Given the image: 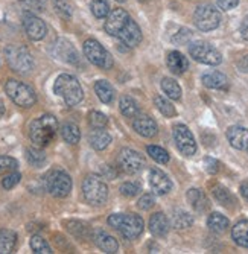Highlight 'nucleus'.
<instances>
[{
	"label": "nucleus",
	"instance_id": "f257e3e1",
	"mask_svg": "<svg viewBox=\"0 0 248 254\" xmlns=\"http://www.w3.org/2000/svg\"><path fill=\"white\" fill-rule=\"evenodd\" d=\"M108 225L116 228L125 239H137L145 228L142 216L136 213H113L108 218Z\"/></svg>",
	"mask_w": 248,
	"mask_h": 254
},
{
	"label": "nucleus",
	"instance_id": "f03ea898",
	"mask_svg": "<svg viewBox=\"0 0 248 254\" xmlns=\"http://www.w3.org/2000/svg\"><path fill=\"white\" fill-rule=\"evenodd\" d=\"M58 129V121L52 114H43L29 125V137L37 146H46L52 142Z\"/></svg>",
	"mask_w": 248,
	"mask_h": 254
},
{
	"label": "nucleus",
	"instance_id": "7ed1b4c3",
	"mask_svg": "<svg viewBox=\"0 0 248 254\" xmlns=\"http://www.w3.org/2000/svg\"><path fill=\"white\" fill-rule=\"evenodd\" d=\"M54 93L62 98L65 105H69V107L78 105L84 98V91H82L79 81L73 75H69V73H62L55 79Z\"/></svg>",
	"mask_w": 248,
	"mask_h": 254
},
{
	"label": "nucleus",
	"instance_id": "20e7f679",
	"mask_svg": "<svg viewBox=\"0 0 248 254\" xmlns=\"http://www.w3.org/2000/svg\"><path fill=\"white\" fill-rule=\"evenodd\" d=\"M82 195L92 205H101L108 198V188L101 175H87L82 181Z\"/></svg>",
	"mask_w": 248,
	"mask_h": 254
},
{
	"label": "nucleus",
	"instance_id": "39448f33",
	"mask_svg": "<svg viewBox=\"0 0 248 254\" xmlns=\"http://www.w3.org/2000/svg\"><path fill=\"white\" fill-rule=\"evenodd\" d=\"M5 91L11 98V101L21 108H31L37 102V95L34 88L21 81L8 79L5 84Z\"/></svg>",
	"mask_w": 248,
	"mask_h": 254
},
{
	"label": "nucleus",
	"instance_id": "423d86ee",
	"mask_svg": "<svg viewBox=\"0 0 248 254\" xmlns=\"http://www.w3.org/2000/svg\"><path fill=\"white\" fill-rule=\"evenodd\" d=\"M6 61L14 72L26 75L34 68V60L29 51L23 46H8L5 49Z\"/></svg>",
	"mask_w": 248,
	"mask_h": 254
},
{
	"label": "nucleus",
	"instance_id": "0eeeda50",
	"mask_svg": "<svg viewBox=\"0 0 248 254\" xmlns=\"http://www.w3.org/2000/svg\"><path fill=\"white\" fill-rule=\"evenodd\" d=\"M82 51H84L85 58L90 63L96 67H99V68H104V70H110V68L113 67V64H115L111 54L98 40H93V38L85 40V43L82 46Z\"/></svg>",
	"mask_w": 248,
	"mask_h": 254
},
{
	"label": "nucleus",
	"instance_id": "6e6552de",
	"mask_svg": "<svg viewBox=\"0 0 248 254\" xmlns=\"http://www.w3.org/2000/svg\"><path fill=\"white\" fill-rule=\"evenodd\" d=\"M44 184L51 195L55 198H65L72 190V178L61 169H52L44 177Z\"/></svg>",
	"mask_w": 248,
	"mask_h": 254
},
{
	"label": "nucleus",
	"instance_id": "1a4fd4ad",
	"mask_svg": "<svg viewBox=\"0 0 248 254\" xmlns=\"http://www.w3.org/2000/svg\"><path fill=\"white\" fill-rule=\"evenodd\" d=\"M195 26L202 32L215 31L221 25V12L212 5H201L193 14Z\"/></svg>",
	"mask_w": 248,
	"mask_h": 254
},
{
	"label": "nucleus",
	"instance_id": "9d476101",
	"mask_svg": "<svg viewBox=\"0 0 248 254\" xmlns=\"http://www.w3.org/2000/svg\"><path fill=\"white\" fill-rule=\"evenodd\" d=\"M189 54L195 61H198L201 64H206V65H219L222 63L221 52L206 41L192 43L189 46Z\"/></svg>",
	"mask_w": 248,
	"mask_h": 254
},
{
	"label": "nucleus",
	"instance_id": "9b49d317",
	"mask_svg": "<svg viewBox=\"0 0 248 254\" xmlns=\"http://www.w3.org/2000/svg\"><path fill=\"white\" fill-rule=\"evenodd\" d=\"M172 135H174V142L178 148V151L190 157L196 152V142L195 137L190 132V129L183 125V124H177L172 128Z\"/></svg>",
	"mask_w": 248,
	"mask_h": 254
},
{
	"label": "nucleus",
	"instance_id": "f8f14e48",
	"mask_svg": "<svg viewBox=\"0 0 248 254\" xmlns=\"http://www.w3.org/2000/svg\"><path fill=\"white\" fill-rule=\"evenodd\" d=\"M119 165L126 174H137L140 172L146 163H145V157L136 151V149H129L124 148L119 154Z\"/></svg>",
	"mask_w": 248,
	"mask_h": 254
},
{
	"label": "nucleus",
	"instance_id": "ddd939ff",
	"mask_svg": "<svg viewBox=\"0 0 248 254\" xmlns=\"http://www.w3.org/2000/svg\"><path fill=\"white\" fill-rule=\"evenodd\" d=\"M129 18H131L129 14L122 8H116V9L110 11L108 17L105 20V25H104L105 32L111 37H119V34L122 32V29L125 28Z\"/></svg>",
	"mask_w": 248,
	"mask_h": 254
},
{
	"label": "nucleus",
	"instance_id": "4468645a",
	"mask_svg": "<svg viewBox=\"0 0 248 254\" xmlns=\"http://www.w3.org/2000/svg\"><path fill=\"white\" fill-rule=\"evenodd\" d=\"M23 29H25L26 35L34 41L43 40L48 34L46 23H44L40 17L34 15L32 12L23 14Z\"/></svg>",
	"mask_w": 248,
	"mask_h": 254
},
{
	"label": "nucleus",
	"instance_id": "2eb2a0df",
	"mask_svg": "<svg viewBox=\"0 0 248 254\" xmlns=\"http://www.w3.org/2000/svg\"><path fill=\"white\" fill-rule=\"evenodd\" d=\"M149 184L155 195H166L172 189V181L171 178L159 168H151L149 169Z\"/></svg>",
	"mask_w": 248,
	"mask_h": 254
},
{
	"label": "nucleus",
	"instance_id": "dca6fc26",
	"mask_svg": "<svg viewBox=\"0 0 248 254\" xmlns=\"http://www.w3.org/2000/svg\"><path fill=\"white\" fill-rule=\"evenodd\" d=\"M118 38L124 44H126L128 48H136V46H139L140 41H142V31H140L137 23L134 21L132 18H129Z\"/></svg>",
	"mask_w": 248,
	"mask_h": 254
},
{
	"label": "nucleus",
	"instance_id": "f3484780",
	"mask_svg": "<svg viewBox=\"0 0 248 254\" xmlns=\"http://www.w3.org/2000/svg\"><path fill=\"white\" fill-rule=\"evenodd\" d=\"M227 140L229 143L239 151L248 152V129L239 125H233L227 129Z\"/></svg>",
	"mask_w": 248,
	"mask_h": 254
},
{
	"label": "nucleus",
	"instance_id": "a211bd4d",
	"mask_svg": "<svg viewBox=\"0 0 248 254\" xmlns=\"http://www.w3.org/2000/svg\"><path fill=\"white\" fill-rule=\"evenodd\" d=\"M132 128L142 137H154L157 134V124L148 114L139 113L132 121Z\"/></svg>",
	"mask_w": 248,
	"mask_h": 254
},
{
	"label": "nucleus",
	"instance_id": "6ab92c4d",
	"mask_svg": "<svg viewBox=\"0 0 248 254\" xmlns=\"http://www.w3.org/2000/svg\"><path fill=\"white\" fill-rule=\"evenodd\" d=\"M93 241L99 247V250H102L104 253L115 254L119 251V242L111 235L105 233L104 230H96V232L93 233Z\"/></svg>",
	"mask_w": 248,
	"mask_h": 254
},
{
	"label": "nucleus",
	"instance_id": "aec40b11",
	"mask_svg": "<svg viewBox=\"0 0 248 254\" xmlns=\"http://www.w3.org/2000/svg\"><path fill=\"white\" fill-rule=\"evenodd\" d=\"M169 219L166 218L165 213L162 212H157L149 218V228H151V233L157 238H165L169 233Z\"/></svg>",
	"mask_w": 248,
	"mask_h": 254
},
{
	"label": "nucleus",
	"instance_id": "412c9836",
	"mask_svg": "<svg viewBox=\"0 0 248 254\" xmlns=\"http://www.w3.org/2000/svg\"><path fill=\"white\" fill-rule=\"evenodd\" d=\"M55 52L57 55L65 61V63H70V64H76L79 61V57H78V52L76 49L72 46L70 41H67V40H62L60 38L57 43H55Z\"/></svg>",
	"mask_w": 248,
	"mask_h": 254
},
{
	"label": "nucleus",
	"instance_id": "4be33fe9",
	"mask_svg": "<svg viewBox=\"0 0 248 254\" xmlns=\"http://www.w3.org/2000/svg\"><path fill=\"white\" fill-rule=\"evenodd\" d=\"M187 201L189 204L192 205V209L198 213H204L209 210V207H210V202L206 196V193L202 192L201 189H189L187 190Z\"/></svg>",
	"mask_w": 248,
	"mask_h": 254
},
{
	"label": "nucleus",
	"instance_id": "5701e85b",
	"mask_svg": "<svg viewBox=\"0 0 248 254\" xmlns=\"http://www.w3.org/2000/svg\"><path fill=\"white\" fill-rule=\"evenodd\" d=\"M166 64L169 67V70L175 75H183L187 68H189V61L187 58L183 55V54H180L178 51H172L168 54L166 57Z\"/></svg>",
	"mask_w": 248,
	"mask_h": 254
},
{
	"label": "nucleus",
	"instance_id": "b1692460",
	"mask_svg": "<svg viewBox=\"0 0 248 254\" xmlns=\"http://www.w3.org/2000/svg\"><path fill=\"white\" fill-rule=\"evenodd\" d=\"M201 81H202V84H204L207 88L225 90V88L229 87V78L225 76L224 73L216 72V70L204 73V75H202V78H201Z\"/></svg>",
	"mask_w": 248,
	"mask_h": 254
},
{
	"label": "nucleus",
	"instance_id": "393cba45",
	"mask_svg": "<svg viewBox=\"0 0 248 254\" xmlns=\"http://www.w3.org/2000/svg\"><path fill=\"white\" fill-rule=\"evenodd\" d=\"M88 142L92 145V148H95L96 151H102L110 145L111 135L104 128H93V131L88 135Z\"/></svg>",
	"mask_w": 248,
	"mask_h": 254
},
{
	"label": "nucleus",
	"instance_id": "a878e982",
	"mask_svg": "<svg viewBox=\"0 0 248 254\" xmlns=\"http://www.w3.org/2000/svg\"><path fill=\"white\" fill-rule=\"evenodd\" d=\"M232 239L236 245L242 248H248V221H239L232 228Z\"/></svg>",
	"mask_w": 248,
	"mask_h": 254
},
{
	"label": "nucleus",
	"instance_id": "bb28decb",
	"mask_svg": "<svg viewBox=\"0 0 248 254\" xmlns=\"http://www.w3.org/2000/svg\"><path fill=\"white\" fill-rule=\"evenodd\" d=\"M95 93L99 98L101 102L104 104H111L115 101V88L111 87V84L105 79H99L95 84Z\"/></svg>",
	"mask_w": 248,
	"mask_h": 254
},
{
	"label": "nucleus",
	"instance_id": "cd10ccee",
	"mask_svg": "<svg viewBox=\"0 0 248 254\" xmlns=\"http://www.w3.org/2000/svg\"><path fill=\"white\" fill-rule=\"evenodd\" d=\"M207 227L210 228V232L216 233V235H222L227 232V228L230 227V221L225 218L221 213H212L207 218Z\"/></svg>",
	"mask_w": 248,
	"mask_h": 254
},
{
	"label": "nucleus",
	"instance_id": "c85d7f7f",
	"mask_svg": "<svg viewBox=\"0 0 248 254\" xmlns=\"http://www.w3.org/2000/svg\"><path fill=\"white\" fill-rule=\"evenodd\" d=\"M17 245V235L12 230L0 228V254L12 253Z\"/></svg>",
	"mask_w": 248,
	"mask_h": 254
},
{
	"label": "nucleus",
	"instance_id": "c756f323",
	"mask_svg": "<svg viewBox=\"0 0 248 254\" xmlns=\"http://www.w3.org/2000/svg\"><path fill=\"white\" fill-rule=\"evenodd\" d=\"M119 108H121V113L124 114L125 118H128V119L136 118L137 114H139V105H137V102L134 101L131 96H126V95H124L119 99Z\"/></svg>",
	"mask_w": 248,
	"mask_h": 254
},
{
	"label": "nucleus",
	"instance_id": "7c9ffc66",
	"mask_svg": "<svg viewBox=\"0 0 248 254\" xmlns=\"http://www.w3.org/2000/svg\"><path fill=\"white\" fill-rule=\"evenodd\" d=\"M171 222H172V227L177 228V230H186V228L192 227L193 216L189 212H185V210H175L174 215H172Z\"/></svg>",
	"mask_w": 248,
	"mask_h": 254
},
{
	"label": "nucleus",
	"instance_id": "2f4dec72",
	"mask_svg": "<svg viewBox=\"0 0 248 254\" xmlns=\"http://www.w3.org/2000/svg\"><path fill=\"white\" fill-rule=\"evenodd\" d=\"M61 135L64 138V142L70 143V145H76L81 138V131L76 124L67 122L61 127Z\"/></svg>",
	"mask_w": 248,
	"mask_h": 254
},
{
	"label": "nucleus",
	"instance_id": "473e14b6",
	"mask_svg": "<svg viewBox=\"0 0 248 254\" xmlns=\"http://www.w3.org/2000/svg\"><path fill=\"white\" fill-rule=\"evenodd\" d=\"M162 90L166 93V96L172 101L182 99V87L172 78H163L162 79Z\"/></svg>",
	"mask_w": 248,
	"mask_h": 254
},
{
	"label": "nucleus",
	"instance_id": "72a5a7b5",
	"mask_svg": "<svg viewBox=\"0 0 248 254\" xmlns=\"http://www.w3.org/2000/svg\"><path fill=\"white\" fill-rule=\"evenodd\" d=\"M212 193H213L215 199H216L219 204L225 205V207H232L233 202H235V198H233V195L230 193V190H229L227 188L221 186V184H215L213 189H212Z\"/></svg>",
	"mask_w": 248,
	"mask_h": 254
},
{
	"label": "nucleus",
	"instance_id": "f704fd0d",
	"mask_svg": "<svg viewBox=\"0 0 248 254\" xmlns=\"http://www.w3.org/2000/svg\"><path fill=\"white\" fill-rule=\"evenodd\" d=\"M154 105L157 107V110H159L163 116L166 118H174L177 114V110L175 107L171 104V101H168L166 98L163 96H154Z\"/></svg>",
	"mask_w": 248,
	"mask_h": 254
},
{
	"label": "nucleus",
	"instance_id": "c9c22d12",
	"mask_svg": "<svg viewBox=\"0 0 248 254\" xmlns=\"http://www.w3.org/2000/svg\"><path fill=\"white\" fill-rule=\"evenodd\" d=\"M26 158L29 161V165H32L34 168H40L44 165V161H46V154L40 148H28Z\"/></svg>",
	"mask_w": 248,
	"mask_h": 254
},
{
	"label": "nucleus",
	"instance_id": "e433bc0d",
	"mask_svg": "<svg viewBox=\"0 0 248 254\" xmlns=\"http://www.w3.org/2000/svg\"><path fill=\"white\" fill-rule=\"evenodd\" d=\"M31 248H32V251L35 254H52L54 253L52 248H51V245L48 244V241L44 239V238H41V236H38V235L32 236V239H31Z\"/></svg>",
	"mask_w": 248,
	"mask_h": 254
},
{
	"label": "nucleus",
	"instance_id": "4c0bfd02",
	"mask_svg": "<svg viewBox=\"0 0 248 254\" xmlns=\"http://www.w3.org/2000/svg\"><path fill=\"white\" fill-rule=\"evenodd\" d=\"M90 9H92L93 15L96 18H107L110 14V5L107 0H92Z\"/></svg>",
	"mask_w": 248,
	"mask_h": 254
},
{
	"label": "nucleus",
	"instance_id": "58836bf2",
	"mask_svg": "<svg viewBox=\"0 0 248 254\" xmlns=\"http://www.w3.org/2000/svg\"><path fill=\"white\" fill-rule=\"evenodd\" d=\"M148 154H149V157L154 160V161H157V163H160V165H166L168 161H169V154H168V151L166 149H163V148H160V146H148Z\"/></svg>",
	"mask_w": 248,
	"mask_h": 254
},
{
	"label": "nucleus",
	"instance_id": "ea45409f",
	"mask_svg": "<svg viewBox=\"0 0 248 254\" xmlns=\"http://www.w3.org/2000/svg\"><path fill=\"white\" fill-rule=\"evenodd\" d=\"M18 168V163L17 160L12 158V157H8V155H2L0 157V175H8L14 171H17Z\"/></svg>",
	"mask_w": 248,
	"mask_h": 254
},
{
	"label": "nucleus",
	"instance_id": "a19ab883",
	"mask_svg": "<svg viewBox=\"0 0 248 254\" xmlns=\"http://www.w3.org/2000/svg\"><path fill=\"white\" fill-rule=\"evenodd\" d=\"M140 190H142V186L136 181H125L121 186V193L126 198L136 196L137 193H140Z\"/></svg>",
	"mask_w": 248,
	"mask_h": 254
},
{
	"label": "nucleus",
	"instance_id": "79ce46f5",
	"mask_svg": "<svg viewBox=\"0 0 248 254\" xmlns=\"http://www.w3.org/2000/svg\"><path fill=\"white\" fill-rule=\"evenodd\" d=\"M88 122L93 128H105L108 124V118L101 111H92L88 114Z\"/></svg>",
	"mask_w": 248,
	"mask_h": 254
},
{
	"label": "nucleus",
	"instance_id": "37998d69",
	"mask_svg": "<svg viewBox=\"0 0 248 254\" xmlns=\"http://www.w3.org/2000/svg\"><path fill=\"white\" fill-rule=\"evenodd\" d=\"M54 8L62 18L72 17V5L67 0H54Z\"/></svg>",
	"mask_w": 248,
	"mask_h": 254
},
{
	"label": "nucleus",
	"instance_id": "c03bdc74",
	"mask_svg": "<svg viewBox=\"0 0 248 254\" xmlns=\"http://www.w3.org/2000/svg\"><path fill=\"white\" fill-rule=\"evenodd\" d=\"M20 180H21V174L17 172V171H14V172L5 175V178L2 180V188L5 190H11L12 188H15L17 184L20 183Z\"/></svg>",
	"mask_w": 248,
	"mask_h": 254
},
{
	"label": "nucleus",
	"instance_id": "a18cd8bd",
	"mask_svg": "<svg viewBox=\"0 0 248 254\" xmlns=\"http://www.w3.org/2000/svg\"><path fill=\"white\" fill-rule=\"evenodd\" d=\"M67 230H69L70 233H73L76 238H84L87 233V227L81 222H76V221L67 222Z\"/></svg>",
	"mask_w": 248,
	"mask_h": 254
},
{
	"label": "nucleus",
	"instance_id": "49530a36",
	"mask_svg": "<svg viewBox=\"0 0 248 254\" xmlns=\"http://www.w3.org/2000/svg\"><path fill=\"white\" fill-rule=\"evenodd\" d=\"M154 204H155V198H154L152 193H145V195H142V198H140L139 202H137V205H139V209H140V210H149V209H152V207H154Z\"/></svg>",
	"mask_w": 248,
	"mask_h": 254
},
{
	"label": "nucleus",
	"instance_id": "de8ad7c7",
	"mask_svg": "<svg viewBox=\"0 0 248 254\" xmlns=\"http://www.w3.org/2000/svg\"><path fill=\"white\" fill-rule=\"evenodd\" d=\"M190 38H192V31H189V29H182V31L177 32V34L172 37V41H174L175 44H186V43L190 41Z\"/></svg>",
	"mask_w": 248,
	"mask_h": 254
},
{
	"label": "nucleus",
	"instance_id": "09e8293b",
	"mask_svg": "<svg viewBox=\"0 0 248 254\" xmlns=\"http://www.w3.org/2000/svg\"><path fill=\"white\" fill-rule=\"evenodd\" d=\"M239 5V0H216V6L222 11H232Z\"/></svg>",
	"mask_w": 248,
	"mask_h": 254
},
{
	"label": "nucleus",
	"instance_id": "8fccbe9b",
	"mask_svg": "<svg viewBox=\"0 0 248 254\" xmlns=\"http://www.w3.org/2000/svg\"><path fill=\"white\" fill-rule=\"evenodd\" d=\"M204 169L209 174H216L219 171V161L212 158V157H206L204 158Z\"/></svg>",
	"mask_w": 248,
	"mask_h": 254
},
{
	"label": "nucleus",
	"instance_id": "3c124183",
	"mask_svg": "<svg viewBox=\"0 0 248 254\" xmlns=\"http://www.w3.org/2000/svg\"><path fill=\"white\" fill-rule=\"evenodd\" d=\"M101 172H102V175H104L105 178H108V180H115V178H116V171L113 169L111 166H108V165H104L102 169H101Z\"/></svg>",
	"mask_w": 248,
	"mask_h": 254
},
{
	"label": "nucleus",
	"instance_id": "603ef678",
	"mask_svg": "<svg viewBox=\"0 0 248 254\" xmlns=\"http://www.w3.org/2000/svg\"><path fill=\"white\" fill-rule=\"evenodd\" d=\"M239 31H241V35H242V38L248 41V14L244 17V20H242V23H241V28H239Z\"/></svg>",
	"mask_w": 248,
	"mask_h": 254
},
{
	"label": "nucleus",
	"instance_id": "864d4df0",
	"mask_svg": "<svg viewBox=\"0 0 248 254\" xmlns=\"http://www.w3.org/2000/svg\"><path fill=\"white\" fill-rule=\"evenodd\" d=\"M238 68H239L241 72H244V73H248V54L244 55V57L238 61Z\"/></svg>",
	"mask_w": 248,
	"mask_h": 254
},
{
	"label": "nucleus",
	"instance_id": "5fc2aeb1",
	"mask_svg": "<svg viewBox=\"0 0 248 254\" xmlns=\"http://www.w3.org/2000/svg\"><path fill=\"white\" fill-rule=\"evenodd\" d=\"M241 195L248 201V183H244L241 184Z\"/></svg>",
	"mask_w": 248,
	"mask_h": 254
},
{
	"label": "nucleus",
	"instance_id": "6e6d98bb",
	"mask_svg": "<svg viewBox=\"0 0 248 254\" xmlns=\"http://www.w3.org/2000/svg\"><path fill=\"white\" fill-rule=\"evenodd\" d=\"M5 114V104H3V101L0 99V118H2Z\"/></svg>",
	"mask_w": 248,
	"mask_h": 254
},
{
	"label": "nucleus",
	"instance_id": "4d7b16f0",
	"mask_svg": "<svg viewBox=\"0 0 248 254\" xmlns=\"http://www.w3.org/2000/svg\"><path fill=\"white\" fill-rule=\"evenodd\" d=\"M34 2H37V3H43V2H46V0H34Z\"/></svg>",
	"mask_w": 248,
	"mask_h": 254
},
{
	"label": "nucleus",
	"instance_id": "13d9d810",
	"mask_svg": "<svg viewBox=\"0 0 248 254\" xmlns=\"http://www.w3.org/2000/svg\"><path fill=\"white\" fill-rule=\"evenodd\" d=\"M139 2H148V0H139Z\"/></svg>",
	"mask_w": 248,
	"mask_h": 254
},
{
	"label": "nucleus",
	"instance_id": "bf43d9fd",
	"mask_svg": "<svg viewBox=\"0 0 248 254\" xmlns=\"http://www.w3.org/2000/svg\"><path fill=\"white\" fill-rule=\"evenodd\" d=\"M118 2H126V0H118Z\"/></svg>",
	"mask_w": 248,
	"mask_h": 254
}]
</instances>
